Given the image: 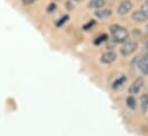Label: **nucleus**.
Returning <instances> with one entry per match:
<instances>
[{"mask_svg":"<svg viewBox=\"0 0 148 136\" xmlns=\"http://www.w3.org/2000/svg\"><path fill=\"white\" fill-rule=\"evenodd\" d=\"M146 33L148 34V26H147V28H146Z\"/></svg>","mask_w":148,"mask_h":136,"instance_id":"obj_20","label":"nucleus"},{"mask_svg":"<svg viewBox=\"0 0 148 136\" xmlns=\"http://www.w3.org/2000/svg\"><path fill=\"white\" fill-rule=\"evenodd\" d=\"M146 3H148V0H146Z\"/></svg>","mask_w":148,"mask_h":136,"instance_id":"obj_22","label":"nucleus"},{"mask_svg":"<svg viewBox=\"0 0 148 136\" xmlns=\"http://www.w3.org/2000/svg\"><path fill=\"white\" fill-rule=\"evenodd\" d=\"M140 10L143 12V14L147 17V20H148V3H145V5H143L141 6V8H140Z\"/></svg>","mask_w":148,"mask_h":136,"instance_id":"obj_13","label":"nucleus"},{"mask_svg":"<svg viewBox=\"0 0 148 136\" xmlns=\"http://www.w3.org/2000/svg\"><path fill=\"white\" fill-rule=\"evenodd\" d=\"M67 20H68V15H66V16H62V17H61V19H60V20L58 21V23H56V26H58V27H60V26H62L63 23H66V21H67Z\"/></svg>","mask_w":148,"mask_h":136,"instance_id":"obj_15","label":"nucleus"},{"mask_svg":"<svg viewBox=\"0 0 148 136\" xmlns=\"http://www.w3.org/2000/svg\"><path fill=\"white\" fill-rule=\"evenodd\" d=\"M146 49H147V50H148V40H147V42H146Z\"/></svg>","mask_w":148,"mask_h":136,"instance_id":"obj_19","label":"nucleus"},{"mask_svg":"<svg viewBox=\"0 0 148 136\" xmlns=\"http://www.w3.org/2000/svg\"><path fill=\"white\" fill-rule=\"evenodd\" d=\"M124 82H125V76H121L119 78H117V80L112 83V88H114V89H118V88H121V87L123 85Z\"/></svg>","mask_w":148,"mask_h":136,"instance_id":"obj_10","label":"nucleus"},{"mask_svg":"<svg viewBox=\"0 0 148 136\" xmlns=\"http://www.w3.org/2000/svg\"><path fill=\"white\" fill-rule=\"evenodd\" d=\"M116 58H117V56H116V53L114 51H108V52H105L101 56L100 61L103 62V64H111V62H114L116 60Z\"/></svg>","mask_w":148,"mask_h":136,"instance_id":"obj_6","label":"nucleus"},{"mask_svg":"<svg viewBox=\"0 0 148 136\" xmlns=\"http://www.w3.org/2000/svg\"><path fill=\"white\" fill-rule=\"evenodd\" d=\"M105 40H107V35H102V36L98 37L94 43H95V44H100V43H102V42H105Z\"/></svg>","mask_w":148,"mask_h":136,"instance_id":"obj_14","label":"nucleus"},{"mask_svg":"<svg viewBox=\"0 0 148 136\" xmlns=\"http://www.w3.org/2000/svg\"><path fill=\"white\" fill-rule=\"evenodd\" d=\"M126 104H127V106H129L130 108H132V110H134V108H136V105H137L136 99H134L132 96L127 97V99H126Z\"/></svg>","mask_w":148,"mask_h":136,"instance_id":"obj_12","label":"nucleus"},{"mask_svg":"<svg viewBox=\"0 0 148 136\" xmlns=\"http://www.w3.org/2000/svg\"><path fill=\"white\" fill-rule=\"evenodd\" d=\"M53 9H56V5H55V3H52V6H51V7L48 8V12L51 13V12H52Z\"/></svg>","mask_w":148,"mask_h":136,"instance_id":"obj_18","label":"nucleus"},{"mask_svg":"<svg viewBox=\"0 0 148 136\" xmlns=\"http://www.w3.org/2000/svg\"><path fill=\"white\" fill-rule=\"evenodd\" d=\"M24 5H32V3H35L37 0H21Z\"/></svg>","mask_w":148,"mask_h":136,"instance_id":"obj_17","label":"nucleus"},{"mask_svg":"<svg viewBox=\"0 0 148 136\" xmlns=\"http://www.w3.org/2000/svg\"><path fill=\"white\" fill-rule=\"evenodd\" d=\"M132 20H134L136 22H144V21H146L147 20V17L143 14V12L139 9V10H137V12H134L133 14H132Z\"/></svg>","mask_w":148,"mask_h":136,"instance_id":"obj_8","label":"nucleus"},{"mask_svg":"<svg viewBox=\"0 0 148 136\" xmlns=\"http://www.w3.org/2000/svg\"><path fill=\"white\" fill-rule=\"evenodd\" d=\"M132 9V2L129 0H124L119 3V6L117 7V13L118 15H125L127 14L130 10Z\"/></svg>","mask_w":148,"mask_h":136,"instance_id":"obj_3","label":"nucleus"},{"mask_svg":"<svg viewBox=\"0 0 148 136\" xmlns=\"http://www.w3.org/2000/svg\"><path fill=\"white\" fill-rule=\"evenodd\" d=\"M144 87V80L141 78V77H138V78H136L134 80V82L131 84V87L129 88V92L131 94V95H136V94H138L140 90H141V88Z\"/></svg>","mask_w":148,"mask_h":136,"instance_id":"obj_4","label":"nucleus"},{"mask_svg":"<svg viewBox=\"0 0 148 136\" xmlns=\"http://www.w3.org/2000/svg\"><path fill=\"white\" fill-rule=\"evenodd\" d=\"M110 31L112 35V38L116 43H124L129 38V33L125 28L121 27V26H111L110 27Z\"/></svg>","mask_w":148,"mask_h":136,"instance_id":"obj_1","label":"nucleus"},{"mask_svg":"<svg viewBox=\"0 0 148 136\" xmlns=\"http://www.w3.org/2000/svg\"><path fill=\"white\" fill-rule=\"evenodd\" d=\"M105 0H90V3L88 6L91 8H97V9H100L103 5H105Z\"/></svg>","mask_w":148,"mask_h":136,"instance_id":"obj_9","label":"nucleus"},{"mask_svg":"<svg viewBox=\"0 0 148 136\" xmlns=\"http://www.w3.org/2000/svg\"><path fill=\"white\" fill-rule=\"evenodd\" d=\"M137 59H138V66L140 68V70L144 74H148V51L144 56H140Z\"/></svg>","mask_w":148,"mask_h":136,"instance_id":"obj_5","label":"nucleus"},{"mask_svg":"<svg viewBox=\"0 0 148 136\" xmlns=\"http://www.w3.org/2000/svg\"><path fill=\"white\" fill-rule=\"evenodd\" d=\"M137 47H138V44L136 42H133V40H126V42H124L123 46L121 47V53H122V56L127 57V56L132 54L137 50Z\"/></svg>","mask_w":148,"mask_h":136,"instance_id":"obj_2","label":"nucleus"},{"mask_svg":"<svg viewBox=\"0 0 148 136\" xmlns=\"http://www.w3.org/2000/svg\"><path fill=\"white\" fill-rule=\"evenodd\" d=\"M94 24H95V21H90V23H88V24H86V26H84V29H85V30H87L88 28H91V27H93Z\"/></svg>","mask_w":148,"mask_h":136,"instance_id":"obj_16","label":"nucleus"},{"mask_svg":"<svg viewBox=\"0 0 148 136\" xmlns=\"http://www.w3.org/2000/svg\"><path fill=\"white\" fill-rule=\"evenodd\" d=\"M141 108L143 112H146L148 108V97L147 95H143L141 96Z\"/></svg>","mask_w":148,"mask_h":136,"instance_id":"obj_11","label":"nucleus"},{"mask_svg":"<svg viewBox=\"0 0 148 136\" xmlns=\"http://www.w3.org/2000/svg\"><path fill=\"white\" fill-rule=\"evenodd\" d=\"M74 1H80V0H74Z\"/></svg>","mask_w":148,"mask_h":136,"instance_id":"obj_21","label":"nucleus"},{"mask_svg":"<svg viewBox=\"0 0 148 136\" xmlns=\"http://www.w3.org/2000/svg\"><path fill=\"white\" fill-rule=\"evenodd\" d=\"M94 15L98 17V19H107L108 16L111 15V10L110 9H97Z\"/></svg>","mask_w":148,"mask_h":136,"instance_id":"obj_7","label":"nucleus"},{"mask_svg":"<svg viewBox=\"0 0 148 136\" xmlns=\"http://www.w3.org/2000/svg\"><path fill=\"white\" fill-rule=\"evenodd\" d=\"M147 97H148V95H147Z\"/></svg>","mask_w":148,"mask_h":136,"instance_id":"obj_23","label":"nucleus"}]
</instances>
